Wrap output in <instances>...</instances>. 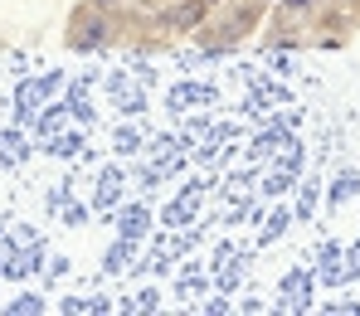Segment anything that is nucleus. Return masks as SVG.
Here are the masks:
<instances>
[{
  "label": "nucleus",
  "instance_id": "obj_1",
  "mask_svg": "<svg viewBox=\"0 0 360 316\" xmlns=\"http://www.w3.org/2000/svg\"><path fill=\"white\" fill-rule=\"evenodd\" d=\"M103 34H108V25H103V20H88V25H78V39H83V44H98Z\"/></svg>",
  "mask_w": 360,
  "mask_h": 316
},
{
  "label": "nucleus",
  "instance_id": "obj_2",
  "mask_svg": "<svg viewBox=\"0 0 360 316\" xmlns=\"http://www.w3.org/2000/svg\"><path fill=\"white\" fill-rule=\"evenodd\" d=\"M307 5H316V0H283V10H307Z\"/></svg>",
  "mask_w": 360,
  "mask_h": 316
},
{
  "label": "nucleus",
  "instance_id": "obj_4",
  "mask_svg": "<svg viewBox=\"0 0 360 316\" xmlns=\"http://www.w3.org/2000/svg\"><path fill=\"white\" fill-rule=\"evenodd\" d=\"M205 5H219V0H205Z\"/></svg>",
  "mask_w": 360,
  "mask_h": 316
},
{
  "label": "nucleus",
  "instance_id": "obj_3",
  "mask_svg": "<svg viewBox=\"0 0 360 316\" xmlns=\"http://www.w3.org/2000/svg\"><path fill=\"white\" fill-rule=\"evenodd\" d=\"M93 5H117V0H93Z\"/></svg>",
  "mask_w": 360,
  "mask_h": 316
}]
</instances>
